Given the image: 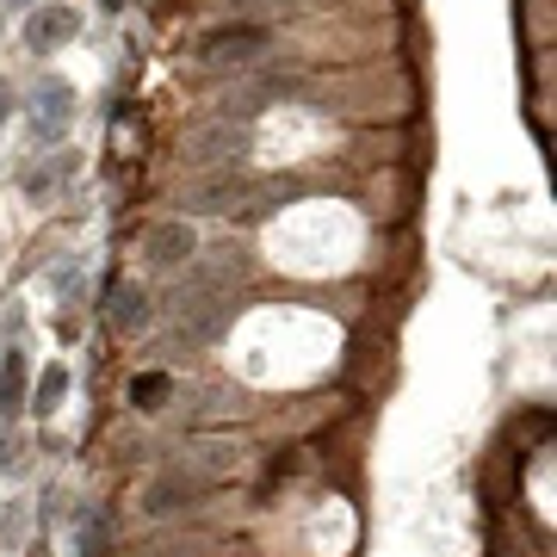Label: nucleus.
<instances>
[{
  "mask_svg": "<svg viewBox=\"0 0 557 557\" xmlns=\"http://www.w3.org/2000/svg\"><path fill=\"white\" fill-rule=\"evenodd\" d=\"M75 119V87L69 81H44L38 94H32V137L38 143H57Z\"/></svg>",
  "mask_w": 557,
  "mask_h": 557,
  "instance_id": "nucleus-1",
  "label": "nucleus"
},
{
  "mask_svg": "<svg viewBox=\"0 0 557 557\" xmlns=\"http://www.w3.org/2000/svg\"><path fill=\"white\" fill-rule=\"evenodd\" d=\"M81 38V13L69 7V0H44L38 13L25 20V44L32 50H62V44Z\"/></svg>",
  "mask_w": 557,
  "mask_h": 557,
  "instance_id": "nucleus-2",
  "label": "nucleus"
},
{
  "mask_svg": "<svg viewBox=\"0 0 557 557\" xmlns=\"http://www.w3.org/2000/svg\"><path fill=\"white\" fill-rule=\"evenodd\" d=\"M199 496H205V478H193V471H161V478L149 483L143 508H149V515H174V508H193Z\"/></svg>",
  "mask_w": 557,
  "mask_h": 557,
  "instance_id": "nucleus-3",
  "label": "nucleus"
},
{
  "mask_svg": "<svg viewBox=\"0 0 557 557\" xmlns=\"http://www.w3.org/2000/svg\"><path fill=\"white\" fill-rule=\"evenodd\" d=\"M267 50V32L260 25H242V32H211L205 38V62H223V69H236V62L260 57Z\"/></svg>",
  "mask_w": 557,
  "mask_h": 557,
  "instance_id": "nucleus-4",
  "label": "nucleus"
},
{
  "mask_svg": "<svg viewBox=\"0 0 557 557\" xmlns=\"http://www.w3.org/2000/svg\"><path fill=\"white\" fill-rule=\"evenodd\" d=\"M149 260H156V267H186V260H193V223H156V230H149Z\"/></svg>",
  "mask_w": 557,
  "mask_h": 557,
  "instance_id": "nucleus-5",
  "label": "nucleus"
},
{
  "mask_svg": "<svg viewBox=\"0 0 557 557\" xmlns=\"http://www.w3.org/2000/svg\"><path fill=\"white\" fill-rule=\"evenodd\" d=\"M242 149H248V131L236 119H223L218 131H199L193 137V161H236Z\"/></svg>",
  "mask_w": 557,
  "mask_h": 557,
  "instance_id": "nucleus-6",
  "label": "nucleus"
},
{
  "mask_svg": "<svg viewBox=\"0 0 557 557\" xmlns=\"http://www.w3.org/2000/svg\"><path fill=\"white\" fill-rule=\"evenodd\" d=\"M20 403H25V354L20 347H7V354H0V416L13 421L20 416Z\"/></svg>",
  "mask_w": 557,
  "mask_h": 557,
  "instance_id": "nucleus-7",
  "label": "nucleus"
},
{
  "mask_svg": "<svg viewBox=\"0 0 557 557\" xmlns=\"http://www.w3.org/2000/svg\"><path fill=\"white\" fill-rule=\"evenodd\" d=\"M62 397H69V366H44L38 397H32V416H57Z\"/></svg>",
  "mask_w": 557,
  "mask_h": 557,
  "instance_id": "nucleus-8",
  "label": "nucleus"
},
{
  "mask_svg": "<svg viewBox=\"0 0 557 557\" xmlns=\"http://www.w3.org/2000/svg\"><path fill=\"white\" fill-rule=\"evenodd\" d=\"M112 322H119V329H143V322H149V298H143L137 285H119V298H112Z\"/></svg>",
  "mask_w": 557,
  "mask_h": 557,
  "instance_id": "nucleus-9",
  "label": "nucleus"
},
{
  "mask_svg": "<svg viewBox=\"0 0 557 557\" xmlns=\"http://www.w3.org/2000/svg\"><path fill=\"white\" fill-rule=\"evenodd\" d=\"M168 397H174V379H168V372H143V379L131 384V403H137V409H161Z\"/></svg>",
  "mask_w": 557,
  "mask_h": 557,
  "instance_id": "nucleus-10",
  "label": "nucleus"
},
{
  "mask_svg": "<svg viewBox=\"0 0 557 557\" xmlns=\"http://www.w3.org/2000/svg\"><path fill=\"white\" fill-rule=\"evenodd\" d=\"M50 285H57L62 298H81V285H87V273H81V267H57V273H50Z\"/></svg>",
  "mask_w": 557,
  "mask_h": 557,
  "instance_id": "nucleus-11",
  "label": "nucleus"
},
{
  "mask_svg": "<svg viewBox=\"0 0 557 557\" xmlns=\"http://www.w3.org/2000/svg\"><path fill=\"white\" fill-rule=\"evenodd\" d=\"M50 186H57V168H38V174L25 180V193H32V199H44V193H50Z\"/></svg>",
  "mask_w": 557,
  "mask_h": 557,
  "instance_id": "nucleus-12",
  "label": "nucleus"
},
{
  "mask_svg": "<svg viewBox=\"0 0 557 557\" xmlns=\"http://www.w3.org/2000/svg\"><path fill=\"white\" fill-rule=\"evenodd\" d=\"M81 557H106V527H100V520L87 527V545H81Z\"/></svg>",
  "mask_w": 557,
  "mask_h": 557,
  "instance_id": "nucleus-13",
  "label": "nucleus"
},
{
  "mask_svg": "<svg viewBox=\"0 0 557 557\" xmlns=\"http://www.w3.org/2000/svg\"><path fill=\"white\" fill-rule=\"evenodd\" d=\"M13 119V87H7V81H0V124Z\"/></svg>",
  "mask_w": 557,
  "mask_h": 557,
  "instance_id": "nucleus-14",
  "label": "nucleus"
},
{
  "mask_svg": "<svg viewBox=\"0 0 557 557\" xmlns=\"http://www.w3.org/2000/svg\"><path fill=\"white\" fill-rule=\"evenodd\" d=\"M25 557H50V552H44V545H32V552H25Z\"/></svg>",
  "mask_w": 557,
  "mask_h": 557,
  "instance_id": "nucleus-15",
  "label": "nucleus"
}]
</instances>
